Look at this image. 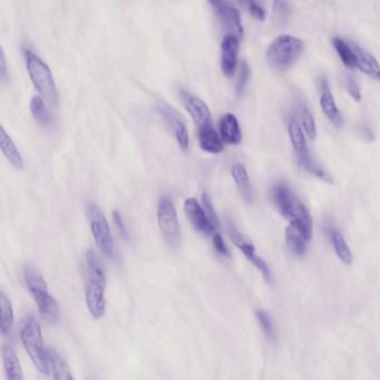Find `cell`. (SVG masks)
I'll use <instances>...</instances> for the list:
<instances>
[{
	"mask_svg": "<svg viewBox=\"0 0 380 380\" xmlns=\"http://www.w3.org/2000/svg\"><path fill=\"white\" fill-rule=\"evenodd\" d=\"M271 200L282 217L291 224L298 225L309 239L313 237V218L308 209L284 183L273 185Z\"/></svg>",
	"mask_w": 380,
	"mask_h": 380,
	"instance_id": "6da1fadb",
	"label": "cell"
},
{
	"mask_svg": "<svg viewBox=\"0 0 380 380\" xmlns=\"http://www.w3.org/2000/svg\"><path fill=\"white\" fill-rule=\"evenodd\" d=\"M86 260L85 298L88 311L94 319H101L106 309V277L100 259L93 250H88Z\"/></svg>",
	"mask_w": 380,
	"mask_h": 380,
	"instance_id": "7a4b0ae2",
	"label": "cell"
},
{
	"mask_svg": "<svg viewBox=\"0 0 380 380\" xmlns=\"http://www.w3.org/2000/svg\"><path fill=\"white\" fill-rule=\"evenodd\" d=\"M19 335L32 363L41 374L48 376L50 372V350L45 347L39 321L32 316L25 317L19 328Z\"/></svg>",
	"mask_w": 380,
	"mask_h": 380,
	"instance_id": "3957f363",
	"label": "cell"
},
{
	"mask_svg": "<svg viewBox=\"0 0 380 380\" xmlns=\"http://www.w3.org/2000/svg\"><path fill=\"white\" fill-rule=\"evenodd\" d=\"M23 280L28 293L37 304L41 316L44 317L47 321H57L59 317V302L50 295L48 284L41 272L34 266H25Z\"/></svg>",
	"mask_w": 380,
	"mask_h": 380,
	"instance_id": "277c9868",
	"label": "cell"
},
{
	"mask_svg": "<svg viewBox=\"0 0 380 380\" xmlns=\"http://www.w3.org/2000/svg\"><path fill=\"white\" fill-rule=\"evenodd\" d=\"M304 50V41L291 35H281L266 50V62L271 70L284 73L293 67Z\"/></svg>",
	"mask_w": 380,
	"mask_h": 380,
	"instance_id": "5b68a950",
	"label": "cell"
},
{
	"mask_svg": "<svg viewBox=\"0 0 380 380\" xmlns=\"http://www.w3.org/2000/svg\"><path fill=\"white\" fill-rule=\"evenodd\" d=\"M25 59H26V67L30 74L32 84L36 89L41 94L43 100L46 101L50 106L59 105V91L56 86L52 70L48 65L32 50H25Z\"/></svg>",
	"mask_w": 380,
	"mask_h": 380,
	"instance_id": "8992f818",
	"label": "cell"
},
{
	"mask_svg": "<svg viewBox=\"0 0 380 380\" xmlns=\"http://www.w3.org/2000/svg\"><path fill=\"white\" fill-rule=\"evenodd\" d=\"M87 215L91 224L92 233L97 246L106 257H114V240H113V235L105 214L103 213L100 207H97L93 202H89L87 204Z\"/></svg>",
	"mask_w": 380,
	"mask_h": 380,
	"instance_id": "52a82bcc",
	"label": "cell"
},
{
	"mask_svg": "<svg viewBox=\"0 0 380 380\" xmlns=\"http://www.w3.org/2000/svg\"><path fill=\"white\" fill-rule=\"evenodd\" d=\"M158 223L162 235L169 246L176 248L181 241V228L172 200L163 196L158 205Z\"/></svg>",
	"mask_w": 380,
	"mask_h": 380,
	"instance_id": "ba28073f",
	"label": "cell"
},
{
	"mask_svg": "<svg viewBox=\"0 0 380 380\" xmlns=\"http://www.w3.org/2000/svg\"><path fill=\"white\" fill-rule=\"evenodd\" d=\"M156 109H158V114L161 115L164 124L174 135L180 147L183 151H187L190 145V136H189V131L185 126L184 120L182 118L179 112L164 102L158 103Z\"/></svg>",
	"mask_w": 380,
	"mask_h": 380,
	"instance_id": "9c48e42d",
	"label": "cell"
},
{
	"mask_svg": "<svg viewBox=\"0 0 380 380\" xmlns=\"http://www.w3.org/2000/svg\"><path fill=\"white\" fill-rule=\"evenodd\" d=\"M209 3L213 9L214 14L219 18L225 32L242 39L243 26L239 9L228 1H210Z\"/></svg>",
	"mask_w": 380,
	"mask_h": 380,
	"instance_id": "30bf717a",
	"label": "cell"
},
{
	"mask_svg": "<svg viewBox=\"0 0 380 380\" xmlns=\"http://www.w3.org/2000/svg\"><path fill=\"white\" fill-rule=\"evenodd\" d=\"M229 232H230V237H231L234 244L240 249V251L242 252L244 257L261 272V275H264V278L268 282H271V272H270L269 266L262 257L257 255L253 243L249 240L246 235H243L232 223L229 224Z\"/></svg>",
	"mask_w": 380,
	"mask_h": 380,
	"instance_id": "8fae6325",
	"label": "cell"
},
{
	"mask_svg": "<svg viewBox=\"0 0 380 380\" xmlns=\"http://www.w3.org/2000/svg\"><path fill=\"white\" fill-rule=\"evenodd\" d=\"M184 211L187 218L190 220L191 224L193 225V228L196 231L210 237H213L214 234L217 233L218 229L214 226L213 223L209 219L208 214L205 213L204 209L200 204L198 200L194 198L185 200Z\"/></svg>",
	"mask_w": 380,
	"mask_h": 380,
	"instance_id": "7c38bea8",
	"label": "cell"
},
{
	"mask_svg": "<svg viewBox=\"0 0 380 380\" xmlns=\"http://www.w3.org/2000/svg\"><path fill=\"white\" fill-rule=\"evenodd\" d=\"M240 50V39L225 34L221 44V68L225 76L232 77L235 74L237 57Z\"/></svg>",
	"mask_w": 380,
	"mask_h": 380,
	"instance_id": "4fadbf2b",
	"label": "cell"
},
{
	"mask_svg": "<svg viewBox=\"0 0 380 380\" xmlns=\"http://www.w3.org/2000/svg\"><path fill=\"white\" fill-rule=\"evenodd\" d=\"M180 95H181L182 102L184 104L185 109L190 113L191 117L193 118L196 124H199V126L212 124L211 123L210 109L204 101H202L200 97L196 96L185 89H181Z\"/></svg>",
	"mask_w": 380,
	"mask_h": 380,
	"instance_id": "5bb4252c",
	"label": "cell"
},
{
	"mask_svg": "<svg viewBox=\"0 0 380 380\" xmlns=\"http://www.w3.org/2000/svg\"><path fill=\"white\" fill-rule=\"evenodd\" d=\"M220 136L223 143L237 145L242 140L240 124L237 116L232 113H225L219 120Z\"/></svg>",
	"mask_w": 380,
	"mask_h": 380,
	"instance_id": "9a60e30c",
	"label": "cell"
},
{
	"mask_svg": "<svg viewBox=\"0 0 380 380\" xmlns=\"http://www.w3.org/2000/svg\"><path fill=\"white\" fill-rule=\"evenodd\" d=\"M320 86H321L320 105H321L322 112L327 116L328 120H330L331 123L337 127H340L344 124V118H342L341 113H340L339 109L337 106L334 95L331 93L327 81L322 79Z\"/></svg>",
	"mask_w": 380,
	"mask_h": 380,
	"instance_id": "2e32d148",
	"label": "cell"
},
{
	"mask_svg": "<svg viewBox=\"0 0 380 380\" xmlns=\"http://www.w3.org/2000/svg\"><path fill=\"white\" fill-rule=\"evenodd\" d=\"M198 140H199L200 147L204 152L211 153V154H218V153L222 152V138H221L220 134H218L212 124L199 126Z\"/></svg>",
	"mask_w": 380,
	"mask_h": 380,
	"instance_id": "e0dca14e",
	"label": "cell"
},
{
	"mask_svg": "<svg viewBox=\"0 0 380 380\" xmlns=\"http://www.w3.org/2000/svg\"><path fill=\"white\" fill-rule=\"evenodd\" d=\"M356 54V67L359 68L367 76L380 82V65L372 54L358 46H352Z\"/></svg>",
	"mask_w": 380,
	"mask_h": 380,
	"instance_id": "ac0fdd59",
	"label": "cell"
},
{
	"mask_svg": "<svg viewBox=\"0 0 380 380\" xmlns=\"http://www.w3.org/2000/svg\"><path fill=\"white\" fill-rule=\"evenodd\" d=\"M231 174L234 182H235V184H237V190H239L241 196H242L243 200L248 204H252L253 200H255V196H253L251 181H250L246 167H243L241 163L233 164V167L231 169Z\"/></svg>",
	"mask_w": 380,
	"mask_h": 380,
	"instance_id": "d6986e66",
	"label": "cell"
},
{
	"mask_svg": "<svg viewBox=\"0 0 380 380\" xmlns=\"http://www.w3.org/2000/svg\"><path fill=\"white\" fill-rule=\"evenodd\" d=\"M289 134L299 163L307 160L308 158H310V153H309L307 143H306V138H304V129L299 124L298 120H295V118L290 120Z\"/></svg>",
	"mask_w": 380,
	"mask_h": 380,
	"instance_id": "ffe728a7",
	"label": "cell"
},
{
	"mask_svg": "<svg viewBox=\"0 0 380 380\" xmlns=\"http://www.w3.org/2000/svg\"><path fill=\"white\" fill-rule=\"evenodd\" d=\"M286 240H287V246L290 249V251L300 257L307 251L308 243L311 239L306 235V233L299 228L298 225L290 223L286 230Z\"/></svg>",
	"mask_w": 380,
	"mask_h": 380,
	"instance_id": "44dd1931",
	"label": "cell"
},
{
	"mask_svg": "<svg viewBox=\"0 0 380 380\" xmlns=\"http://www.w3.org/2000/svg\"><path fill=\"white\" fill-rule=\"evenodd\" d=\"M1 134H0V147L3 156H6L9 163L12 164V167H16L17 170H23V160L21 156L19 149L16 147L12 138L7 134L6 129H3V126L0 127Z\"/></svg>",
	"mask_w": 380,
	"mask_h": 380,
	"instance_id": "7402d4cb",
	"label": "cell"
},
{
	"mask_svg": "<svg viewBox=\"0 0 380 380\" xmlns=\"http://www.w3.org/2000/svg\"><path fill=\"white\" fill-rule=\"evenodd\" d=\"M3 363L7 380H23V372L15 351L10 347L3 348Z\"/></svg>",
	"mask_w": 380,
	"mask_h": 380,
	"instance_id": "603a6c76",
	"label": "cell"
},
{
	"mask_svg": "<svg viewBox=\"0 0 380 380\" xmlns=\"http://www.w3.org/2000/svg\"><path fill=\"white\" fill-rule=\"evenodd\" d=\"M329 237H330L331 242L334 246L335 251L340 260L346 264H351L352 262V255H351L350 249L348 244L346 242L345 237H342L337 229L331 228L329 230Z\"/></svg>",
	"mask_w": 380,
	"mask_h": 380,
	"instance_id": "cb8c5ba5",
	"label": "cell"
},
{
	"mask_svg": "<svg viewBox=\"0 0 380 380\" xmlns=\"http://www.w3.org/2000/svg\"><path fill=\"white\" fill-rule=\"evenodd\" d=\"M30 112L36 122L41 125L50 126L53 123V115L47 109L44 100L41 96H32L30 101Z\"/></svg>",
	"mask_w": 380,
	"mask_h": 380,
	"instance_id": "d4e9b609",
	"label": "cell"
},
{
	"mask_svg": "<svg viewBox=\"0 0 380 380\" xmlns=\"http://www.w3.org/2000/svg\"><path fill=\"white\" fill-rule=\"evenodd\" d=\"M50 367L53 369L54 379L74 380L67 363L57 351L50 349Z\"/></svg>",
	"mask_w": 380,
	"mask_h": 380,
	"instance_id": "484cf974",
	"label": "cell"
},
{
	"mask_svg": "<svg viewBox=\"0 0 380 380\" xmlns=\"http://www.w3.org/2000/svg\"><path fill=\"white\" fill-rule=\"evenodd\" d=\"M0 309H1V324L0 331L3 336L10 334L14 325V310H12V302L7 298L5 293L0 295Z\"/></svg>",
	"mask_w": 380,
	"mask_h": 380,
	"instance_id": "4316f807",
	"label": "cell"
},
{
	"mask_svg": "<svg viewBox=\"0 0 380 380\" xmlns=\"http://www.w3.org/2000/svg\"><path fill=\"white\" fill-rule=\"evenodd\" d=\"M334 43V47L336 48L337 53L339 55L341 62L344 63L346 67L352 68L356 67V54H355L354 48L352 46L346 43L344 39L336 37L332 41Z\"/></svg>",
	"mask_w": 380,
	"mask_h": 380,
	"instance_id": "83f0119b",
	"label": "cell"
},
{
	"mask_svg": "<svg viewBox=\"0 0 380 380\" xmlns=\"http://www.w3.org/2000/svg\"><path fill=\"white\" fill-rule=\"evenodd\" d=\"M257 318L266 336L271 340H275V327H273V324H272V320L269 315H268L266 311L257 310Z\"/></svg>",
	"mask_w": 380,
	"mask_h": 380,
	"instance_id": "f1b7e54d",
	"label": "cell"
},
{
	"mask_svg": "<svg viewBox=\"0 0 380 380\" xmlns=\"http://www.w3.org/2000/svg\"><path fill=\"white\" fill-rule=\"evenodd\" d=\"M302 129H304V133L307 135L308 138L310 140H315L317 135L316 123L313 120V116L311 115L310 111L307 109H304L302 111Z\"/></svg>",
	"mask_w": 380,
	"mask_h": 380,
	"instance_id": "f546056e",
	"label": "cell"
},
{
	"mask_svg": "<svg viewBox=\"0 0 380 380\" xmlns=\"http://www.w3.org/2000/svg\"><path fill=\"white\" fill-rule=\"evenodd\" d=\"M202 207L204 209L205 213L208 214L209 219L212 221L214 226L215 228H220V221L219 218H218L217 212L214 210L213 204H212V201H211L210 196L208 193L203 192L202 193Z\"/></svg>",
	"mask_w": 380,
	"mask_h": 380,
	"instance_id": "4dcf8cb0",
	"label": "cell"
},
{
	"mask_svg": "<svg viewBox=\"0 0 380 380\" xmlns=\"http://www.w3.org/2000/svg\"><path fill=\"white\" fill-rule=\"evenodd\" d=\"M249 78H250V67L248 63H241L240 74H239V79L237 82V95L241 96L242 95L246 84H248Z\"/></svg>",
	"mask_w": 380,
	"mask_h": 380,
	"instance_id": "1f68e13d",
	"label": "cell"
},
{
	"mask_svg": "<svg viewBox=\"0 0 380 380\" xmlns=\"http://www.w3.org/2000/svg\"><path fill=\"white\" fill-rule=\"evenodd\" d=\"M212 242H213L214 248L219 252L220 255L225 257H231V252L229 250L226 243L224 242L222 235H221L219 232H217V233L214 234L213 237H212Z\"/></svg>",
	"mask_w": 380,
	"mask_h": 380,
	"instance_id": "d6a6232c",
	"label": "cell"
},
{
	"mask_svg": "<svg viewBox=\"0 0 380 380\" xmlns=\"http://www.w3.org/2000/svg\"><path fill=\"white\" fill-rule=\"evenodd\" d=\"M246 6L248 7V10L251 14L252 17H255L257 21H264L266 19V12L264 8L260 6L255 1H248L246 3Z\"/></svg>",
	"mask_w": 380,
	"mask_h": 380,
	"instance_id": "836d02e7",
	"label": "cell"
},
{
	"mask_svg": "<svg viewBox=\"0 0 380 380\" xmlns=\"http://www.w3.org/2000/svg\"><path fill=\"white\" fill-rule=\"evenodd\" d=\"M113 220H114L115 226H116L118 232H120V233L123 235V237H125V239H129V231H127L125 223H124L123 218H122V215H120V212H118V211H113Z\"/></svg>",
	"mask_w": 380,
	"mask_h": 380,
	"instance_id": "e575fe53",
	"label": "cell"
},
{
	"mask_svg": "<svg viewBox=\"0 0 380 380\" xmlns=\"http://www.w3.org/2000/svg\"><path fill=\"white\" fill-rule=\"evenodd\" d=\"M275 7V17L279 21H284L287 19L288 14H289V3H273Z\"/></svg>",
	"mask_w": 380,
	"mask_h": 380,
	"instance_id": "d590c367",
	"label": "cell"
},
{
	"mask_svg": "<svg viewBox=\"0 0 380 380\" xmlns=\"http://www.w3.org/2000/svg\"><path fill=\"white\" fill-rule=\"evenodd\" d=\"M347 88H348L350 96L355 101L359 102L361 100V93H360L359 86L357 85V83L355 82L354 79L351 78V77H349L348 81H347Z\"/></svg>",
	"mask_w": 380,
	"mask_h": 380,
	"instance_id": "8d00e7d4",
	"label": "cell"
},
{
	"mask_svg": "<svg viewBox=\"0 0 380 380\" xmlns=\"http://www.w3.org/2000/svg\"><path fill=\"white\" fill-rule=\"evenodd\" d=\"M7 75H8V68H7L6 56H5L3 50H1V54H0V78L3 82H6Z\"/></svg>",
	"mask_w": 380,
	"mask_h": 380,
	"instance_id": "74e56055",
	"label": "cell"
}]
</instances>
